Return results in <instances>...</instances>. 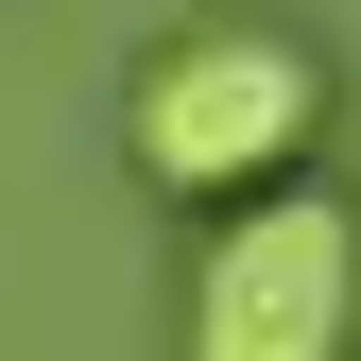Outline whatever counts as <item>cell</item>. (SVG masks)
Returning a JSON list of instances; mask_svg holds the SVG:
<instances>
[{
  "mask_svg": "<svg viewBox=\"0 0 361 361\" xmlns=\"http://www.w3.org/2000/svg\"><path fill=\"white\" fill-rule=\"evenodd\" d=\"M310 138H327V69H310L293 35H258V18L155 35L138 86H121V155H138L172 207H241V190H276Z\"/></svg>",
  "mask_w": 361,
  "mask_h": 361,
  "instance_id": "1",
  "label": "cell"
},
{
  "mask_svg": "<svg viewBox=\"0 0 361 361\" xmlns=\"http://www.w3.org/2000/svg\"><path fill=\"white\" fill-rule=\"evenodd\" d=\"M190 361H361V207L344 190H241L190 241Z\"/></svg>",
  "mask_w": 361,
  "mask_h": 361,
  "instance_id": "2",
  "label": "cell"
}]
</instances>
